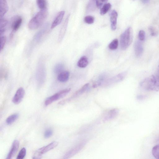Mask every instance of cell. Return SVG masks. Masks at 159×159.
<instances>
[{
  "label": "cell",
  "instance_id": "cell-1",
  "mask_svg": "<svg viewBox=\"0 0 159 159\" xmlns=\"http://www.w3.org/2000/svg\"><path fill=\"white\" fill-rule=\"evenodd\" d=\"M48 13L47 10H41L37 13L29 21L28 24L29 28L34 30L39 27L46 19Z\"/></svg>",
  "mask_w": 159,
  "mask_h": 159
},
{
  "label": "cell",
  "instance_id": "cell-2",
  "mask_svg": "<svg viewBox=\"0 0 159 159\" xmlns=\"http://www.w3.org/2000/svg\"><path fill=\"white\" fill-rule=\"evenodd\" d=\"M140 85L142 88L145 90L156 91L159 90V85L156 77L154 75L144 79L140 82Z\"/></svg>",
  "mask_w": 159,
  "mask_h": 159
},
{
  "label": "cell",
  "instance_id": "cell-3",
  "mask_svg": "<svg viewBox=\"0 0 159 159\" xmlns=\"http://www.w3.org/2000/svg\"><path fill=\"white\" fill-rule=\"evenodd\" d=\"M133 40V33L132 28L129 27L121 34L120 38L121 48L125 50L131 44Z\"/></svg>",
  "mask_w": 159,
  "mask_h": 159
},
{
  "label": "cell",
  "instance_id": "cell-4",
  "mask_svg": "<svg viewBox=\"0 0 159 159\" xmlns=\"http://www.w3.org/2000/svg\"><path fill=\"white\" fill-rule=\"evenodd\" d=\"M46 76L45 66L43 60L39 61L36 70V79L39 85H42L45 82Z\"/></svg>",
  "mask_w": 159,
  "mask_h": 159
},
{
  "label": "cell",
  "instance_id": "cell-5",
  "mask_svg": "<svg viewBox=\"0 0 159 159\" xmlns=\"http://www.w3.org/2000/svg\"><path fill=\"white\" fill-rule=\"evenodd\" d=\"M71 90L70 88L66 89L54 94L46 100L45 102V105L48 106L54 102L64 97L70 92Z\"/></svg>",
  "mask_w": 159,
  "mask_h": 159
},
{
  "label": "cell",
  "instance_id": "cell-6",
  "mask_svg": "<svg viewBox=\"0 0 159 159\" xmlns=\"http://www.w3.org/2000/svg\"><path fill=\"white\" fill-rule=\"evenodd\" d=\"M58 144V143L57 142L53 141L49 145L40 148L36 152L33 158H41V157L42 155L53 149L56 147Z\"/></svg>",
  "mask_w": 159,
  "mask_h": 159
},
{
  "label": "cell",
  "instance_id": "cell-7",
  "mask_svg": "<svg viewBox=\"0 0 159 159\" xmlns=\"http://www.w3.org/2000/svg\"><path fill=\"white\" fill-rule=\"evenodd\" d=\"M86 143V141L84 140L80 143L71 149L65 154L63 158L68 159L74 156L83 149Z\"/></svg>",
  "mask_w": 159,
  "mask_h": 159
},
{
  "label": "cell",
  "instance_id": "cell-8",
  "mask_svg": "<svg viewBox=\"0 0 159 159\" xmlns=\"http://www.w3.org/2000/svg\"><path fill=\"white\" fill-rule=\"evenodd\" d=\"M89 85V83L85 84L80 89H79L73 94L72 96L71 97L59 102L60 104L61 105L65 104L71 100L77 97L84 93L88 89Z\"/></svg>",
  "mask_w": 159,
  "mask_h": 159
},
{
  "label": "cell",
  "instance_id": "cell-9",
  "mask_svg": "<svg viewBox=\"0 0 159 159\" xmlns=\"http://www.w3.org/2000/svg\"><path fill=\"white\" fill-rule=\"evenodd\" d=\"M25 94V91L22 87H20L16 92L12 99L15 104L18 105L22 101Z\"/></svg>",
  "mask_w": 159,
  "mask_h": 159
},
{
  "label": "cell",
  "instance_id": "cell-10",
  "mask_svg": "<svg viewBox=\"0 0 159 159\" xmlns=\"http://www.w3.org/2000/svg\"><path fill=\"white\" fill-rule=\"evenodd\" d=\"M19 146V141L17 140H15L13 142L12 147L6 158L7 159H12L17 153Z\"/></svg>",
  "mask_w": 159,
  "mask_h": 159
},
{
  "label": "cell",
  "instance_id": "cell-11",
  "mask_svg": "<svg viewBox=\"0 0 159 159\" xmlns=\"http://www.w3.org/2000/svg\"><path fill=\"white\" fill-rule=\"evenodd\" d=\"M119 113V110L117 108L110 110L103 118V121L104 122H107L113 120L118 115Z\"/></svg>",
  "mask_w": 159,
  "mask_h": 159
},
{
  "label": "cell",
  "instance_id": "cell-12",
  "mask_svg": "<svg viewBox=\"0 0 159 159\" xmlns=\"http://www.w3.org/2000/svg\"><path fill=\"white\" fill-rule=\"evenodd\" d=\"M69 17L70 14H69L68 15L60 30L58 40V42L59 43L62 42L63 38L64 37L68 27Z\"/></svg>",
  "mask_w": 159,
  "mask_h": 159
},
{
  "label": "cell",
  "instance_id": "cell-13",
  "mask_svg": "<svg viewBox=\"0 0 159 159\" xmlns=\"http://www.w3.org/2000/svg\"><path fill=\"white\" fill-rule=\"evenodd\" d=\"M109 16L111 29L113 30H115L117 28V13L116 11L114 10L111 12Z\"/></svg>",
  "mask_w": 159,
  "mask_h": 159
},
{
  "label": "cell",
  "instance_id": "cell-14",
  "mask_svg": "<svg viewBox=\"0 0 159 159\" xmlns=\"http://www.w3.org/2000/svg\"><path fill=\"white\" fill-rule=\"evenodd\" d=\"M65 14V12L64 11H61L58 13L52 24L51 29H53L60 24Z\"/></svg>",
  "mask_w": 159,
  "mask_h": 159
},
{
  "label": "cell",
  "instance_id": "cell-15",
  "mask_svg": "<svg viewBox=\"0 0 159 159\" xmlns=\"http://www.w3.org/2000/svg\"><path fill=\"white\" fill-rule=\"evenodd\" d=\"M134 51L135 55L137 57L139 58L141 56L144 51V48L140 41L135 42Z\"/></svg>",
  "mask_w": 159,
  "mask_h": 159
},
{
  "label": "cell",
  "instance_id": "cell-16",
  "mask_svg": "<svg viewBox=\"0 0 159 159\" xmlns=\"http://www.w3.org/2000/svg\"><path fill=\"white\" fill-rule=\"evenodd\" d=\"M22 19L20 16H18L14 18L12 20L11 27L13 31H16L20 27Z\"/></svg>",
  "mask_w": 159,
  "mask_h": 159
},
{
  "label": "cell",
  "instance_id": "cell-17",
  "mask_svg": "<svg viewBox=\"0 0 159 159\" xmlns=\"http://www.w3.org/2000/svg\"><path fill=\"white\" fill-rule=\"evenodd\" d=\"M8 10V6L6 0H0V16L3 18Z\"/></svg>",
  "mask_w": 159,
  "mask_h": 159
},
{
  "label": "cell",
  "instance_id": "cell-18",
  "mask_svg": "<svg viewBox=\"0 0 159 159\" xmlns=\"http://www.w3.org/2000/svg\"><path fill=\"white\" fill-rule=\"evenodd\" d=\"M70 73L68 71H63L58 74V80L61 82H66L68 80Z\"/></svg>",
  "mask_w": 159,
  "mask_h": 159
},
{
  "label": "cell",
  "instance_id": "cell-19",
  "mask_svg": "<svg viewBox=\"0 0 159 159\" xmlns=\"http://www.w3.org/2000/svg\"><path fill=\"white\" fill-rule=\"evenodd\" d=\"M126 75V72L120 74L111 79L108 81V84L113 83L121 81L124 79Z\"/></svg>",
  "mask_w": 159,
  "mask_h": 159
},
{
  "label": "cell",
  "instance_id": "cell-20",
  "mask_svg": "<svg viewBox=\"0 0 159 159\" xmlns=\"http://www.w3.org/2000/svg\"><path fill=\"white\" fill-rule=\"evenodd\" d=\"M89 61L88 58L85 56L82 57L79 60L77 65L78 67L82 68L86 67L88 65Z\"/></svg>",
  "mask_w": 159,
  "mask_h": 159
},
{
  "label": "cell",
  "instance_id": "cell-21",
  "mask_svg": "<svg viewBox=\"0 0 159 159\" xmlns=\"http://www.w3.org/2000/svg\"><path fill=\"white\" fill-rule=\"evenodd\" d=\"M19 117L18 113L13 114L8 117L6 120V123L8 125H11L17 120Z\"/></svg>",
  "mask_w": 159,
  "mask_h": 159
},
{
  "label": "cell",
  "instance_id": "cell-22",
  "mask_svg": "<svg viewBox=\"0 0 159 159\" xmlns=\"http://www.w3.org/2000/svg\"><path fill=\"white\" fill-rule=\"evenodd\" d=\"M7 24V20L3 18H1V22H0V34H1V36L5 32Z\"/></svg>",
  "mask_w": 159,
  "mask_h": 159
},
{
  "label": "cell",
  "instance_id": "cell-23",
  "mask_svg": "<svg viewBox=\"0 0 159 159\" xmlns=\"http://www.w3.org/2000/svg\"><path fill=\"white\" fill-rule=\"evenodd\" d=\"M36 3L41 10H47V2L46 0H36Z\"/></svg>",
  "mask_w": 159,
  "mask_h": 159
},
{
  "label": "cell",
  "instance_id": "cell-24",
  "mask_svg": "<svg viewBox=\"0 0 159 159\" xmlns=\"http://www.w3.org/2000/svg\"><path fill=\"white\" fill-rule=\"evenodd\" d=\"M111 5L110 3H106L102 7L100 10V14L101 15H104L106 14L110 9Z\"/></svg>",
  "mask_w": 159,
  "mask_h": 159
},
{
  "label": "cell",
  "instance_id": "cell-25",
  "mask_svg": "<svg viewBox=\"0 0 159 159\" xmlns=\"http://www.w3.org/2000/svg\"><path fill=\"white\" fill-rule=\"evenodd\" d=\"M118 45V41L117 39H114L108 45V47L111 50L117 49Z\"/></svg>",
  "mask_w": 159,
  "mask_h": 159
},
{
  "label": "cell",
  "instance_id": "cell-26",
  "mask_svg": "<svg viewBox=\"0 0 159 159\" xmlns=\"http://www.w3.org/2000/svg\"><path fill=\"white\" fill-rule=\"evenodd\" d=\"M64 66L61 63H59L56 65L54 69V72L55 74H59L63 71Z\"/></svg>",
  "mask_w": 159,
  "mask_h": 159
},
{
  "label": "cell",
  "instance_id": "cell-27",
  "mask_svg": "<svg viewBox=\"0 0 159 159\" xmlns=\"http://www.w3.org/2000/svg\"><path fill=\"white\" fill-rule=\"evenodd\" d=\"M152 154L155 158L159 159V144L156 145L153 147Z\"/></svg>",
  "mask_w": 159,
  "mask_h": 159
},
{
  "label": "cell",
  "instance_id": "cell-28",
  "mask_svg": "<svg viewBox=\"0 0 159 159\" xmlns=\"http://www.w3.org/2000/svg\"><path fill=\"white\" fill-rule=\"evenodd\" d=\"M45 30H42L39 31L35 35L34 37V39L36 42H39L42 38L43 35L45 33Z\"/></svg>",
  "mask_w": 159,
  "mask_h": 159
},
{
  "label": "cell",
  "instance_id": "cell-29",
  "mask_svg": "<svg viewBox=\"0 0 159 159\" xmlns=\"http://www.w3.org/2000/svg\"><path fill=\"white\" fill-rule=\"evenodd\" d=\"M27 153V151L25 148H22L20 151L17 158V159H22L25 158Z\"/></svg>",
  "mask_w": 159,
  "mask_h": 159
},
{
  "label": "cell",
  "instance_id": "cell-30",
  "mask_svg": "<svg viewBox=\"0 0 159 159\" xmlns=\"http://www.w3.org/2000/svg\"><path fill=\"white\" fill-rule=\"evenodd\" d=\"M108 1V0H95L96 6L99 9H101L103 5L106 4Z\"/></svg>",
  "mask_w": 159,
  "mask_h": 159
},
{
  "label": "cell",
  "instance_id": "cell-31",
  "mask_svg": "<svg viewBox=\"0 0 159 159\" xmlns=\"http://www.w3.org/2000/svg\"><path fill=\"white\" fill-rule=\"evenodd\" d=\"M94 17L91 16H86L84 18L85 22L89 25L93 24L94 22Z\"/></svg>",
  "mask_w": 159,
  "mask_h": 159
},
{
  "label": "cell",
  "instance_id": "cell-32",
  "mask_svg": "<svg viewBox=\"0 0 159 159\" xmlns=\"http://www.w3.org/2000/svg\"><path fill=\"white\" fill-rule=\"evenodd\" d=\"M138 38L140 41L143 42L145 41L146 39V33L143 30H140L138 33Z\"/></svg>",
  "mask_w": 159,
  "mask_h": 159
},
{
  "label": "cell",
  "instance_id": "cell-33",
  "mask_svg": "<svg viewBox=\"0 0 159 159\" xmlns=\"http://www.w3.org/2000/svg\"><path fill=\"white\" fill-rule=\"evenodd\" d=\"M6 42V38L4 36H2L1 37V51L4 49Z\"/></svg>",
  "mask_w": 159,
  "mask_h": 159
},
{
  "label": "cell",
  "instance_id": "cell-34",
  "mask_svg": "<svg viewBox=\"0 0 159 159\" xmlns=\"http://www.w3.org/2000/svg\"><path fill=\"white\" fill-rule=\"evenodd\" d=\"M53 134V131L51 129H48L45 132L44 136L45 138H49L52 136Z\"/></svg>",
  "mask_w": 159,
  "mask_h": 159
},
{
  "label": "cell",
  "instance_id": "cell-35",
  "mask_svg": "<svg viewBox=\"0 0 159 159\" xmlns=\"http://www.w3.org/2000/svg\"><path fill=\"white\" fill-rule=\"evenodd\" d=\"M149 30L150 34L151 36H154L157 35V33L155 29L152 27H149Z\"/></svg>",
  "mask_w": 159,
  "mask_h": 159
},
{
  "label": "cell",
  "instance_id": "cell-36",
  "mask_svg": "<svg viewBox=\"0 0 159 159\" xmlns=\"http://www.w3.org/2000/svg\"><path fill=\"white\" fill-rule=\"evenodd\" d=\"M150 0H141V1L143 3L146 4L149 2Z\"/></svg>",
  "mask_w": 159,
  "mask_h": 159
},
{
  "label": "cell",
  "instance_id": "cell-37",
  "mask_svg": "<svg viewBox=\"0 0 159 159\" xmlns=\"http://www.w3.org/2000/svg\"><path fill=\"white\" fill-rule=\"evenodd\" d=\"M157 74H159V65L158 67V71H157Z\"/></svg>",
  "mask_w": 159,
  "mask_h": 159
}]
</instances>
